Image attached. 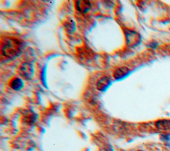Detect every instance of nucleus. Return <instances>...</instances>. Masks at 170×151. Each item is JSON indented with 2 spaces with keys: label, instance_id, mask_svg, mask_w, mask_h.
Instances as JSON below:
<instances>
[{
  "label": "nucleus",
  "instance_id": "1a4fd4ad",
  "mask_svg": "<svg viewBox=\"0 0 170 151\" xmlns=\"http://www.w3.org/2000/svg\"><path fill=\"white\" fill-rule=\"evenodd\" d=\"M65 27L69 32H73V31H75V29H76V25H75L74 21L71 20V19H69V20L65 21Z\"/></svg>",
  "mask_w": 170,
  "mask_h": 151
},
{
  "label": "nucleus",
  "instance_id": "0eeeda50",
  "mask_svg": "<svg viewBox=\"0 0 170 151\" xmlns=\"http://www.w3.org/2000/svg\"><path fill=\"white\" fill-rule=\"evenodd\" d=\"M156 127L161 131H168L170 129V120H159L156 122Z\"/></svg>",
  "mask_w": 170,
  "mask_h": 151
},
{
  "label": "nucleus",
  "instance_id": "39448f33",
  "mask_svg": "<svg viewBox=\"0 0 170 151\" xmlns=\"http://www.w3.org/2000/svg\"><path fill=\"white\" fill-rule=\"evenodd\" d=\"M111 83V80L108 77H103L99 80L96 84V87L99 91H105Z\"/></svg>",
  "mask_w": 170,
  "mask_h": 151
},
{
  "label": "nucleus",
  "instance_id": "7ed1b4c3",
  "mask_svg": "<svg viewBox=\"0 0 170 151\" xmlns=\"http://www.w3.org/2000/svg\"><path fill=\"white\" fill-rule=\"evenodd\" d=\"M20 74L25 79L29 80L33 77L34 70L33 66L27 63H25L21 65L20 69Z\"/></svg>",
  "mask_w": 170,
  "mask_h": 151
},
{
  "label": "nucleus",
  "instance_id": "f03ea898",
  "mask_svg": "<svg viewBox=\"0 0 170 151\" xmlns=\"http://www.w3.org/2000/svg\"><path fill=\"white\" fill-rule=\"evenodd\" d=\"M127 45L131 48L137 46L140 42V36L136 31L126 29L124 31Z\"/></svg>",
  "mask_w": 170,
  "mask_h": 151
},
{
  "label": "nucleus",
  "instance_id": "423d86ee",
  "mask_svg": "<svg viewBox=\"0 0 170 151\" xmlns=\"http://www.w3.org/2000/svg\"><path fill=\"white\" fill-rule=\"evenodd\" d=\"M129 69L126 67H120L114 71V77L116 79H120L127 75L129 73Z\"/></svg>",
  "mask_w": 170,
  "mask_h": 151
},
{
  "label": "nucleus",
  "instance_id": "6e6552de",
  "mask_svg": "<svg viewBox=\"0 0 170 151\" xmlns=\"http://www.w3.org/2000/svg\"><path fill=\"white\" fill-rule=\"evenodd\" d=\"M23 82L20 78H15L11 81L10 86L14 90H20L23 87Z\"/></svg>",
  "mask_w": 170,
  "mask_h": 151
},
{
  "label": "nucleus",
  "instance_id": "20e7f679",
  "mask_svg": "<svg viewBox=\"0 0 170 151\" xmlns=\"http://www.w3.org/2000/svg\"><path fill=\"white\" fill-rule=\"evenodd\" d=\"M76 8L77 10L83 14H86L91 8V4L89 1L76 2Z\"/></svg>",
  "mask_w": 170,
  "mask_h": 151
},
{
  "label": "nucleus",
  "instance_id": "f257e3e1",
  "mask_svg": "<svg viewBox=\"0 0 170 151\" xmlns=\"http://www.w3.org/2000/svg\"><path fill=\"white\" fill-rule=\"evenodd\" d=\"M23 49V43L14 38H5L2 43V53L6 57L14 59L20 55Z\"/></svg>",
  "mask_w": 170,
  "mask_h": 151
}]
</instances>
